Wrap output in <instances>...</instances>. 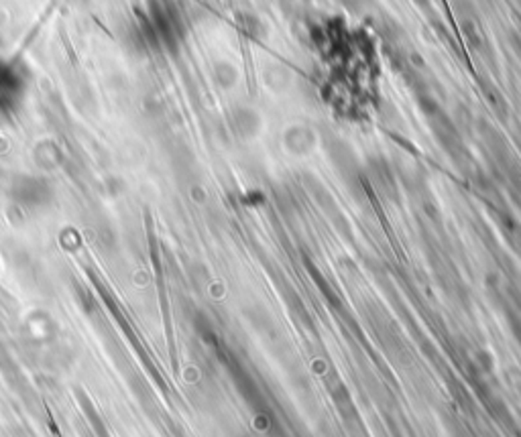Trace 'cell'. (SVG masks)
Instances as JSON below:
<instances>
[{
	"label": "cell",
	"instance_id": "cell-1",
	"mask_svg": "<svg viewBox=\"0 0 521 437\" xmlns=\"http://www.w3.org/2000/svg\"><path fill=\"white\" fill-rule=\"evenodd\" d=\"M21 96V77L13 65L0 60V106L15 104Z\"/></svg>",
	"mask_w": 521,
	"mask_h": 437
}]
</instances>
